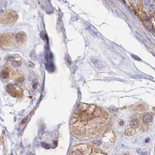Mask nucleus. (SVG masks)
<instances>
[{
	"label": "nucleus",
	"mask_w": 155,
	"mask_h": 155,
	"mask_svg": "<svg viewBox=\"0 0 155 155\" xmlns=\"http://www.w3.org/2000/svg\"><path fill=\"white\" fill-rule=\"evenodd\" d=\"M18 19V15L13 10H7L4 12L1 18V23L4 25H12Z\"/></svg>",
	"instance_id": "nucleus-5"
},
{
	"label": "nucleus",
	"mask_w": 155,
	"mask_h": 155,
	"mask_svg": "<svg viewBox=\"0 0 155 155\" xmlns=\"http://www.w3.org/2000/svg\"><path fill=\"white\" fill-rule=\"evenodd\" d=\"M131 126L133 128H136L138 127L139 125V121L136 118H135L131 121Z\"/></svg>",
	"instance_id": "nucleus-9"
},
{
	"label": "nucleus",
	"mask_w": 155,
	"mask_h": 155,
	"mask_svg": "<svg viewBox=\"0 0 155 155\" xmlns=\"http://www.w3.org/2000/svg\"><path fill=\"white\" fill-rule=\"evenodd\" d=\"M108 127L107 113L101 108L88 104H81L77 107L70 123L72 134L79 140L99 137Z\"/></svg>",
	"instance_id": "nucleus-1"
},
{
	"label": "nucleus",
	"mask_w": 155,
	"mask_h": 155,
	"mask_svg": "<svg viewBox=\"0 0 155 155\" xmlns=\"http://www.w3.org/2000/svg\"><path fill=\"white\" fill-rule=\"evenodd\" d=\"M19 73L9 65H4L1 70V77L5 81L18 78Z\"/></svg>",
	"instance_id": "nucleus-3"
},
{
	"label": "nucleus",
	"mask_w": 155,
	"mask_h": 155,
	"mask_svg": "<svg viewBox=\"0 0 155 155\" xmlns=\"http://www.w3.org/2000/svg\"><path fill=\"white\" fill-rule=\"evenodd\" d=\"M142 6L145 11L153 13L155 11V0H142Z\"/></svg>",
	"instance_id": "nucleus-6"
},
{
	"label": "nucleus",
	"mask_w": 155,
	"mask_h": 155,
	"mask_svg": "<svg viewBox=\"0 0 155 155\" xmlns=\"http://www.w3.org/2000/svg\"><path fill=\"white\" fill-rule=\"evenodd\" d=\"M144 120L145 122H147V123H149V122H151L152 121V117L151 115L149 114H148V115H146L144 117Z\"/></svg>",
	"instance_id": "nucleus-10"
},
{
	"label": "nucleus",
	"mask_w": 155,
	"mask_h": 155,
	"mask_svg": "<svg viewBox=\"0 0 155 155\" xmlns=\"http://www.w3.org/2000/svg\"><path fill=\"white\" fill-rule=\"evenodd\" d=\"M103 153L99 149L93 148L86 144H80L72 148L70 155H103Z\"/></svg>",
	"instance_id": "nucleus-2"
},
{
	"label": "nucleus",
	"mask_w": 155,
	"mask_h": 155,
	"mask_svg": "<svg viewBox=\"0 0 155 155\" xmlns=\"http://www.w3.org/2000/svg\"><path fill=\"white\" fill-rule=\"evenodd\" d=\"M6 90L8 93L13 97H19L22 94L21 88L12 84H9L7 86Z\"/></svg>",
	"instance_id": "nucleus-7"
},
{
	"label": "nucleus",
	"mask_w": 155,
	"mask_h": 155,
	"mask_svg": "<svg viewBox=\"0 0 155 155\" xmlns=\"http://www.w3.org/2000/svg\"><path fill=\"white\" fill-rule=\"evenodd\" d=\"M15 37H16V44L17 46H20L25 41L26 36V34L24 32H19L16 34H15Z\"/></svg>",
	"instance_id": "nucleus-8"
},
{
	"label": "nucleus",
	"mask_w": 155,
	"mask_h": 155,
	"mask_svg": "<svg viewBox=\"0 0 155 155\" xmlns=\"http://www.w3.org/2000/svg\"><path fill=\"white\" fill-rule=\"evenodd\" d=\"M1 45L3 47H12L17 46L15 35L13 33H7L1 35Z\"/></svg>",
	"instance_id": "nucleus-4"
}]
</instances>
